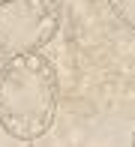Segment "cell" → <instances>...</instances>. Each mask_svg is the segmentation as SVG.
Segmentation results:
<instances>
[{"label":"cell","instance_id":"1","mask_svg":"<svg viewBox=\"0 0 135 147\" xmlns=\"http://www.w3.org/2000/svg\"><path fill=\"white\" fill-rule=\"evenodd\" d=\"M57 72L42 51L3 60L0 72V126L18 141H36L54 126Z\"/></svg>","mask_w":135,"mask_h":147},{"label":"cell","instance_id":"2","mask_svg":"<svg viewBox=\"0 0 135 147\" xmlns=\"http://www.w3.org/2000/svg\"><path fill=\"white\" fill-rule=\"evenodd\" d=\"M60 30L54 0H6L0 3V60L42 51Z\"/></svg>","mask_w":135,"mask_h":147},{"label":"cell","instance_id":"3","mask_svg":"<svg viewBox=\"0 0 135 147\" xmlns=\"http://www.w3.org/2000/svg\"><path fill=\"white\" fill-rule=\"evenodd\" d=\"M108 6H111V12L126 24V27L135 30V0H108Z\"/></svg>","mask_w":135,"mask_h":147},{"label":"cell","instance_id":"4","mask_svg":"<svg viewBox=\"0 0 135 147\" xmlns=\"http://www.w3.org/2000/svg\"><path fill=\"white\" fill-rule=\"evenodd\" d=\"M0 72H3V60H0Z\"/></svg>","mask_w":135,"mask_h":147},{"label":"cell","instance_id":"5","mask_svg":"<svg viewBox=\"0 0 135 147\" xmlns=\"http://www.w3.org/2000/svg\"><path fill=\"white\" fill-rule=\"evenodd\" d=\"M132 144H135V132H132Z\"/></svg>","mask_w":135,"mask_h":147},{"label":"cell","instance_id":"6","mask_svg":"<svg viewBox=\"0 0 135 147\" xmlns=\"http://www.w3.org/2000/svg\"><path fill=\"white\" fill-rule=\"evenodd\" d=\"M0 3H6V0H0Z\"/></svg>","mask_w":135,"mask_h":147}]
</instances>
